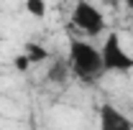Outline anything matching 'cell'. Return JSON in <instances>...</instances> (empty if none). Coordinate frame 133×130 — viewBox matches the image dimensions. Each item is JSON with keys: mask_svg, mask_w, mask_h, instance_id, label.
I'll use <instances>...</instances> for the list:
<instances>
[{"mask_svg": "<svg viewBox=\"0 0 133 130\" xmlns=\"http://www.w3.org/2000/svg\"><path fill=\"white\" fill-rule=\"evenodd\" d=\"M69 69L77 79L82 82H95L105 74L102 69V56H100V49L90 41H82V38H72L69 41Z\"/></svg>", "mask_w": 133, "mask_h": 130, "instance_id": "1", "label": "cell"}, {"mask_svg": "<svg viewBox=\"0 0 133 130\" xmlns=\"http://www.w3.org/2000/svg\"><path fill=\"white\" fill-rule=\"evenodd\" d=\"M72 23H74L77 31H82L84 36H90V38H95V36H102V33H105V16L100 13V8L95 5V3H87V0L74 3Z\"/></svg>", "mask_w": 133, "mask_h": 130, "instance_id": "2", "label": "cell"}, {"mask_svg": "<svg viewBox=\"0 0 133 130\" xmlns=\"http://www.w3.org/2000/svg\"><path fill=\"white\" fill-rule=\"evenodd\" d=\"M100 56H102V69L105 71H131L133 69V56L123 49V41L115 31L108 33V38L100 49Z\"/></svg>", "mask_w": 133, "mask_h": 130, "instance_id": "3", "label": "cell"}, {"mask_svg": "<svg viewBox=\"0 0 133 130\" xmlns=\"http://www.w3.org/2000/svg\"><path fill=\"white\" fill-rule=\"evenodd\" d=\"M97 130H133V122L118 110L113 102H102L97 110Z\"/></svg>", "mask_w": 133, "mask_h": 130, "instance_id": "4", "label": "cell"}, {"mask_svg": "<svg viewBox=\"0 0 133 130\" xmlns=\"http://www.w3.org/2000/svg\"><path fill=\"white\" fill-rule=\"evenodd\" d=\"M23 56H26L31 64H38V61H46V56H49V54H46L44 46H38L36 41H28V44L23 46Z\"/></svg>", "mask_w": 133, "mask_h": 130, "instance_id": "5", "label": "cell"}, {"mask_svg": "<svg viewBox=\"0 0 133 130\" xmlns=\"http://www.w3.org/2000/svg\"><path fill=\"white\" fill-rule=\"evenodd\" d=\"M26 13H31L33 18H44L46 16V3H41V0H26Z\"/></svg>", "mask_w": 133, "mask_h": 130, "instance_id": "6", "label": "cell"}, {"mask_svg": "<svg viewBox=\"0 0 133 130\" xmlns=\"http://www.w3.org/2000/svg\"><path fill=\"white\" fill-rule=\"evenodd\" d=\"M13 66H16L18 71H26V69H28V66H31V61H28V59H26V56H23V54H18L16 59H13Z\"/></svg>", "mask_w": 133, "mask_h": 130, "instance_id": "7", "label": "cell"}, {"mask_svg": "<svg viewBox=\"0 0 133 130\" xmlns=\"http://www.w3.org/2000/svg\"><path fill=\"white\" fill-rule=\"evenodd\" d=\"M125 5H128V10H133V0H128V3H125Z\"/></svg>", "mask_w": 133, "mask_h": 130, "instance_id": "8", "label": "cell"}]
</instances>
